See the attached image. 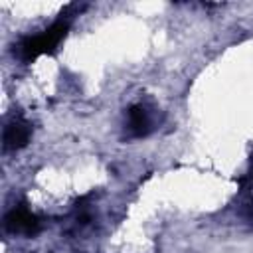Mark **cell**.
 Listing matches in <instances>:
<instances>
[{
  "label": "cell",
  "mask_w": 253,
  "mask_h": 253,
  "mask_svg": "<svg viewBox=\"0 0 253 253\" xmlns=\"http://www.w3.org/2000/svg\"><path fill=\"white\" fill-rule=\"evenodd\" d=\"M69 30V22L67 20H57L53 26H49L47 30H43L38 36H30L20 43V53L26 61L42 55V53H49L57 47V43L65 38Z\"/></svg>",
  "instance_id": "obj_1"
},
{
  "label": "cell",
  "mask_w": 253,
  "mask_h": 253,
  "mask_svg": "<svg viewBox=\"0 0 253 253\" xmlns=\"http://www.w3.org/2000/svg\"><path fill=\"white\" fill-rule=\"evenodd\" d=\"M6 227L14 233H34L40 227V219L28 208L18 206L6 215Z\"/></svg>",
  "instance_id": "obj_2"
},
{
  "label": "cell",
  "mask_w": 253,
  "mask_h": 253,
  "mask_svg": "<svg viewBox=\"0 0 253 253\" xmlns=\"http://www.w3.org/2000/svg\"><path fill=\"white\" fill-rule=\"evenodd\" d=\"M30 134H32L30 125L22 119H14L4 128V148H14L16 150V148L26 146L28 140H30Z\"/></svg>",
  "instance_id": "obj_3"
},
{
  "label": "cell",
  "mask_w": 253,
  "mask_h": 253,
  "mask_svg": "<svg viewBox=\"0 0 253 253\" xmlns=\"http://www.w3.org/2000/svg\"><path fill=\"white\" fill-rule=\"evenodd\" d=\"M128 130L134 136H142L150 130V117L142 105H134L128 111Z\"/></svg>",
  "instance_id": "obj_4"
},
{
  "label": "cell",
  "mask_w": 253,
  "mask_h": 253,
  "mask_svg": "<svg viewBox=\"0 0 253 253\" xmlns=\"http://www.w3.org/2000/svg\"><path fill=\"white\" fill-rule=\"evenodd\" d=\"M251 178H253V160H251Z\"/></svg>",
  "instance_id": "obj_5"
}]
</instances>
